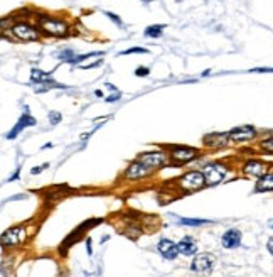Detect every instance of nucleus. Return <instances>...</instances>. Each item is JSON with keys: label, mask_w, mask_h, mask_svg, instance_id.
Wrapping results in <instances>:
<instances>
[{"label": "nucleus", "mask_w": 273, "mask_h": 277, "mask_svg": "<svg viewBox=\"0 0 273 277\" xmlns=\"http://www.w3.org/2000/svg\"><path fill=\"white\" fill-rule=\"evenodd\" d=\"M37 27L39 31H42L46 35H51V37H66L69 34L68 22L47 14L37 15Z\"/></svg>", "instance_id": "nucleus-1"}, {"label": "nucleus", "mask_w": 273, "mask_h": 277, "mask_svg": "<svg viewBox=\"0 0 273 277\" xmlns=\"http://www.w3.org/2000/svg\"><path fill=\"white\" fill-rule=\"evenodd\" d=\"M12 35H14L15 41H22V42H32L37 41L41 37V31L39 27H34L27 22H17L12 26L10 29Z\"/></svg>", "instance_id": "nucleus-2"}, {"label": "nucleus", "mask_w": 273, "mask_h": 277, "mask_svg": "<svg viewBox=\"0 0 273 277\" xmlns=\"http://www.w3.org/2000/svg\"><path fill=\"white\" fill-rule=\"evenodd\" d=\"M169 157L171 156H169L167 152H164V150H149V152L140 154V156H138V161L147 166L150 171H155V169L167 164Z\"/></svg>", "instance_id": "nucleus-3"}, {"label": "nucleus", "mask_w": 273, "mask_h": 277, "mask_svg": "<svg viewBox=\"0 0 273 277\" xmlns=\"http://www.w3.org/2000/svg\"><path fill=\"white\" fill-rule=\"evenodd\" d=\"M179 186L185 191H197L206 186V177L203 171H189L179 177Z\"/></svg>", "instance_id": "nucleus-4"}, {"label": "nucleus", "mask_w": 273, "mask_h": 277, "mask_svg": "<svg viewBox=\"0 0 273 277\" xmlns=\"http://www.w3.org/2000/svg\"><path fill=\"white\" fill-rule=\"evenodd\" d=\"M258 136V130H256L253 125H238L233 130H229V138L235 144H248V142H253Z\"/></svg>", "instance_id": "nucleus-5"}, {"label": "nucleus", "mask_w": 273, "mask_h": 277, "mask_svg": "<svg viewBox=\"0 0 273 277\" xmlns=\"http://www.w3.org/2000/svg\"><path fill=\"white\" fill-rule=\"evenodd\" d=\"M203 174L206 177V186H216V184H219L224 177H226L228 169L224 168L223 164L212 162V164H208L203 169Z\"/></svg>", "instance_id": "nucleus-6"}, {"label": "nucleus", "mask_w": 273, "mask_h": 277, "mask_svg": "<svg viewBox=\"0 0 273 277\" xmlns=\"http://www.w3.org/2000/svg\"><path fill=\"white\" fill-rule=\"evenodd\" d=\"M27 239V232L22 227H12L9 230H5L0 237L3 247H15V245H21L26 242Z\"/></svg>", "instance_id": "nucleus-7"}, {"label": "nucleus", "mask_w": 273, "mask_h": 277, "mask_svg": "<svg viewBox=\"0 0 273 277\" xmlns=\"http://www.w3.org/2000/svg\"><path fill=\"white\" fill-rule=\"evenodd\" d=\"M169 156L177 164H187L197 157V150L194 147H189V145H174Z\"/></svg>", "instance_id": "nucleus-8"}, {"label": "nucleus", "mask_w": 273, "mask_h": 277, "mask_svg": "<svg viewBox=\"0 0 273 277\" xmlns=\"http://www.w3.org/2000/svg\"><path fill=\"white\" fill-rule=\"evenodd\" d=\"M214 267V257L209 254H199L192 259L191 262V271L199 276H208Z\"/></svg>", "instance_id": "nucleus-9"}, {"label": "nucleus", "mask_w": 273, "mask_h": 277, "mask_svg": "<svg viewBox=\"0 0 273 277\" xmlns=\"http://www.w3.org/2000/svg\"><path fill=\"white\" fill-rule=\"evenodd\" d=\"M268 173V164L260 159H248L243 162V174L248 177H262Z\"/></svg>", "instance_id": "nucleus-10"}, {"label": "nucleus", "mask_w": 273, "mask_h": 277, "mask_svg": "<svg viewBox=\"0 0 273 277\" xmlns=\"http://www.w3.org/2000/svg\"><path fill=\"white\" fill-rule=\"evenodd\" d=\"M229 142H231L229 132H212V134L204 136L203 138L204 147H208V149H223V147H226Z\"/></svg>", "instance_id": "nucleus-11"}, {"label": "nucleus", "mask_w": 273, "mask_h": 277, "mask_svg": "<svg viewBox=\"0 0 273 277\" xmlns=\"http://www.w3.org/2000/svg\"><path fill=\"white\" fill-rule=\"evenodd\" d=\"M34 125H37V120H35V118L30 115V113H29V108L26 106V112L22 113V117L17 120V124H15L14 127H12L10 132L7 134V138H9V140H12V138L17 137L19 134L22 132V130H26L27 127H34Z\"/></svg>", "instance_id": "nucleus-12"}, {"label": "nucleus", "mask_w": 273, "mask_h": 277, "mask_svg": "<svg viewBox=\"0 0 273 277\" xmlns=\"http://www.w3.org/2000/svg\"><path fill=\"white\" fill-rule=\"evenodd\" d=\"M150 173H152V171H150L147 166L142 164V162L137 159V161L130 162V166L125 169V173H123V177H125V179H128V181H137V179H140V177L149 176Z\"/></svg>", "instance_id": "nucleus-13"}, {"label": "nucleus", "mask_w": 273, "mask_h": 277, "mask_svg": "<svg viewBox=\"0 0 273 277\" xmlns=\"http://www.w3.org/2000/svg\"><path fill=\"white\" fill-rule=\"evenodd\" d=\"M241 239H243V235L238 228H229L221 237V245L228 250H233V248H238L241 245Z\"/></svg>", "instance_id": "nucleus-14"}, {"label": "nucleus", "mask_w": 273, "mask_h": 277, "mask_svg": "<svg viewBox=\"0 0 273 277\" xmlns=\"http://www.w3.org/2000/svg\"><path fill=\"white\" fill-rule=\"evenodd\" d=\"M157 250L160 252V255L164 257L165 260H176V257L179 255V247H177V243L169 239H162L160 242L157 243Z\"/></svg>", "instance_id": "nucleus-15"}, {"label": "nucleus", "mask_w": 273, "mask_h": 277, "mask_svg": "<svg viewBox=\"0 0 273 277\" xmlns=\"http://www.w3.org/2000/svg\"><path fill=\"white\" fill-rule=\"evenodd\" d=\"M268 191H273V171H268L262 177H258L255 184V193H268Z\"/></svg>", "instance_id": "nucleus-16"}, {"label": "nucleus", "mask_w": 273, "mask_h": 277, "mask_svg": "<svg viewBox=\"0 0 273 277\" xmlns=\"http://www.w3.org/2000/svg\"><path fill=\"white\" fill-rule=\"evenodd\" d=\"M177 247H179V254L182 255H194L197 252V242L192 237H184V239L177 243Z\"/></svg>", "instance_id": "nucleus-17"}, {"label": "nucleus", "mask_w": 273, "mask_h": 277, "mask_svg": "<svg viewBox=\"0 0 273 277\" xmlns=\"http://www.w3.org/2000/svg\"><path fill=\"white\" fill-rule=\"evenodd\" d=\"M30 81L35 83V85H42V83H51L53 81V73H47V71L32 68L30 69Z\"/></svg>", "instance_id": "nucleus-18"}, {"label": "nucleus", "mask_w": 273, "mask_h": 277, "mask_svg": "<svg viewBox=\"0 0 273 277\" xmlns=\"http://www.w3.org/2000/svg\"><path fill=\"white\" fill-rule=\"evenodd\" d=\"M164 29H165L164 24H159V26L155 24V26H149L144 34L147 35V37H160L162 33H164Z\"/></svg>", "instance_id": "nucleus-19"}, {"label": "nucleus", "mask_w": 273, "mask_h": 277, "mask_svg": "<svg viewBox=\"0 0 273 277\" xmlns=\"http://www.w3.org/2000/svg\"><path fill=\"white\" fill-rule=\"evenodd\" d=\"M258 149L265 154H273V136H268L258 142Z\"/></svg>", "instance_id": "nucleus-20"}, {"label": "nucleus", "mask_w": 273, "mask_h": 277, "mask_svg": "<svg viewBox=\"0 0 273 277\" xmlns=\"http://www.w3.org/2000/svg\"><path fill=\"white\" fill-rule=\"evenodd\" d=\"M209 223V220H199V218H182L181 225H187V227H199V225Z\"/></svg>", "instance_id": "nucleus-21"}, {"label": "nucleus", "mask_w": 273, "mask_h": 277, "mask_svg": "<svg viewBox=\"0 0 273 277\" xmlns=\"http://www.w3.org/2000/svg\"><path fill=\"white\" fill-rule=\"evenodd\" d=\"M58 58L61 59V61L71 63L74 58H76V54H74V51H71V49H64V51H61V53L58 54Z\"/></svg>", "instance_id": "nucleus-22"}, {"label": "nucleus", "mask_w": 273, "mask_h": 277, "mask_svg": "<svg viewBox=\"0 0 273 277\" xmlns=\"http://www.w3.org/2000/svg\"><path fill=\"white\" fill-rule=\"evenodd\" d=\"M149 49L145 47H130V49L121 51V56H126V54H147Z\"/></svg>", "instance_id": "nucleus-23"}, {"label": "nucleus", "mask_w": 273, "mask_h": 277, "mask_svg": "<svg viewBox=\"0 0 273 277\" xmlns=\"http://www.w3.org/2000/svg\"><path fill=\"white\" fill-rule=\"evenodd\" d=\"M105 15H106V17H108V19H110V21H112V22H115V24H117L118 27H123V22H121V19L118 17L117 14H113V12H105Z\"/></svg>", "instance_id": "nucleus-24"}, {"label": "nucleus", "mask_w": 273, "mask_h": 277, "mask_svg": "<svg viewBox=\"0 0 273 277\" xmlns=\"http://www.w3.org/2000/svg\"><path fill=\"white\" fill-rule=\"evenodd\" d=\"M62 115L59 112H49V120H51V125H58L59 122H61Z\"/></svg>", "instance_id": "nucleus-25"}, {"label": "nucleus", "mask_w": 273, "mask_h": 277, "mask_svg": "<svg viewBox=\"0 0 273 277\" xmlns=\"http://www.w3.org/2000/svg\"><path fill=\"white\" fill-rule=\"evenodd\" d=\"M149 73H150V69L147 66H138L135 69V76H149Z\"/></svg>", "instance_id": "nucleus-26"}, {"label": "nucleus", "mask_w": 273, "mask_h": 277, "mask_svg": "<svg viewBox=\"0 0 273 277\" xmlns=\"http://www.w3.org/2000/svg\"><path fill=\"white\" fill-rule=\"evenodd\" d=\"M120 97H121V95H120V92H117V93H113V95H110V97L108 98H106V104H113V102H118V100H120Z\"/></svg>", "instance_id": "nucleus-27"}, {"label": "nucleus", "mask_w": 273, "mask_h": 277, "mask_svg": "<svg viewBox=\"0 0 273 277\" xmlns=\"http://www.w3.org/2000/svg\"><path fill=\"white\" fill-rule=\"evenodd\" d=\"M47 168H49V162H44V164H42L41 168H34L32 171H30V174H41L42 171H46Z\"/></svg>", "instance_id": "nucleus-28"}, {"label": "nucleus", "mask_w": 273, "mask_h": 277, "mask_svg": "<svg viewBox=\"0 0 273 277\" xmlns=\"http://www.w3.org/2000/svg\"><path fill=\"white\" fill-rule=\"evenodd\" d=\"M251 73H273V68H253Z\"/></svg>", "instance_id": "nucleus-29"}, {"label": "nucleus", "mask_w": 273, "mask_h": 277, "mask_svg": "<svg viewBox=\"0 0 273 277\" xmlns=\"http://www.w3.org/2000/svg\"><path fill=\"white\" fill-rule=\"evenodd\" d=\"M267 248H268V252H270V254H272V257H273V237H270V239H268V242H267Z\"/></svg>", "instance_id": "nucleus-30"}, {"label": "nucleus", "mask_w": 273, "mask_h": 277, "mask_svg": "<svg viewBox=\"0 0 273 277\" xmlns=\"http://www.w3.org/2000/svg\"><path fill=\"white\" fill-rule=\"evenodd\" d=\"M86 250H88V254H90V255L93 254V248H91V239L88 240V242H86Z\"/></svg>", "instance_id": "nucleus-31"}, {"label": "nucleus", "mask_w": 273, "mask_h": 277, "mask_svg": "<svg viewBox=\"0 0 273 277\" xmlns=\"http://www.w3.org/2000/svg\"><path fill=\"white\" fill-rule=\"evenodd\" d=\"M51 147H53V144H51V142H49V144H44V145H42V149H51Z\"/></svg>", "instance_id": "nucleus-32"}, {"label": "nucleus", "mask_w": 273, "mask_h": 277, "mask_svg": "<svg viewBox=\"0 0 273 277\" xmlns=\"http://www.w3.org/2000/svg\"><path fill=\"white\" fill-rule=\"evenodd\" d=\"M94 95H96V97H103V92H101V90H96V92H94Z\"/></svg>", "instance_id": "nucleus-33"}, {"label": "nucleus", "mask_w": 273, "mask_h": 277, "mask_svg": "<svg viewBox=\"0 0 273 277\" xmlns=\"http://www.w3.org/2000/svg\"><path fill=\"white\" fill-rule=\"evenodd\" d=\"M142 2H147V3H150V2H153V0H142Z\"/></svg>", "instance_id": "nucleus-34"}, {"label": "nucleus", "mask_w": 273, "mask_h": 277, "mask_svg": "<svg viewBox=\"0 0 273 277\" xmlns=\"http://www.w3.org/2000/svg\"><path fill=\"white\" fill-rule=\"evenodd\" d=\"M270 227H272V230H273V221H272V223H270Z\"/></svg>", "instance_id": "nucleus-35"}]
</instances>
